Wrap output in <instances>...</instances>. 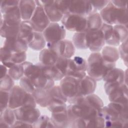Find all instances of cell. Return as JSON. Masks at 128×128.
<instances>
[{
  "instance_id": "cell-53",
  "label": "cell",
  "mask_w": 128,
  "mask_h": 128,
  "mask_svg": "<svg viewBox=\"0 0 128 128\" xmlns=\"http://www.w3.org/2000/svg\"><path fill=\"white\" fill-rule=\"evenodd\" d=\"M8 68L3 64H0V78L4 77L8 74Z\"/></svg>"
},
{
  "instance_id": "cell-23",
  "label": "cell",
  "mask_w": 128,
  "mask_h": 128,
  "mask_svg": "<svg viewBox=\"0 0 128 128\" xmlns=\"http://www.w3.org/2000/svg\"><path fill=\"white\" fill-rule=\"evenodd\" d=\"M34 32L30 20H22L20 24L18 37L24 40L28 44L34 38Z\"/></svg>"
},
{
  "instance_id": "cell-43",
  "label": "cell",
  "mask_w": 128,
  "mask_h": 128,
  "mask_svg": "<svg viewBox=\"0 0 128 128\" xmlns=\"http://www.w3.org/2000/svg\"><path fill=\"white\" fill-rule=\"evenodd\" d=\"M118 52L120 58L123 60L126 66H128V40L122 42L118 46Z\"/></svg>"
},
{
  "instance_id": "cell-42",
  "label": "cell",
  "mask_w": 128,
  "mask_h": 128,
  "mask_svg": "<svg viewBox=\"0 0 128 128\" xmlns=\"http://www.w3.org/2000/svg\"><path fill=\"white\" fill-rule=\"evenodd\" d=\"M10 101V92L0 90V114L8 108Z\"/></svg>"
},
{
  "instance_id": "cell-34",
  "label": "cell",
  "mask_w": 128,
  "mask_h": 128,
  "mask_svg": "<svg viewBox=\"0 0 128 128\" xmlns=\"http://www.w3.org/2000/svg\"><path fill=\"white\" fill-rule=\"evenodd\" d=\"M84 128H104L105 127V120L100 114L90 119L84 120Z\"/></svg>"
},
{
  "instance_id": "cell-15",
  "label": "cell",
  "mask_w": 128,
  "mask_h": 128,
  "mask_svg": "<svg viewBox=\"0 0 128 128\" xmlns=\"http://www.w3.org/2000/svg\"><path fill=\"white\" fill-rule=\"evenodd\" d=\"M32 94L36 104L42 108H47L55 102L50 88L48 90L36 88Z\"/></svg>"
},
{
  "instance_id": "cell-26",
  "label": "cell",
  "mask_w": 128,
  "mask_h": 128,
  "mask_svg": "<svg viewBox=\"0 0 128 128\" xmlns=\"http://www.w3.org/2000/svg\"><path fill=\"white\" fill-rule=\"evenodd\" d=\"M100 53L103 60L108 62L116 63L120 58L118 49L114 46H108L102 48Z\"/></svg>"
},
{
  "instance_id": "cell-38",
  "label": "cell",
  "mask_w": 128,
  "mask_h": 128,
  "mask_svg": "<svg viewBox=\"0 0 128 128\" xmlns=\"http://www.w3.org/2000/svg\"><path fill=\"white\" fill-rule=\"evenodd\" d=\"M34 128H54L50 118L46 115H40L36 122L33 124Z\"/></svg>"
},
{
  "instance_id": "cell-29",
  "label": "cell",
  "mask_w": 128,
  "mask_h": 128,
  "mask_svg": "<svg viewBox=\"0 0 128 128\" xmlns=\"http://www.w3.org/2000/svg\"><path fill=\"white\" fill-rule=\"evenodd\" d=\"M20 26H6L2 24L0 26V36L5 39L18 37L20 31Z\"/></svg>"
},
{
  "instance_id": "cell-31",
  "label": "cell",
  "mask_w": 128,
  "mask_h": 128,
  "mask_svg": "<svg viewBox=\"0 0 128 128\" xmlns=\"http://www.w3.org/2000/svg\"><path fill=\"white\" fill-rule=\"evenodd\" d=\"M26 52L12 53L10 60L7 62L2 63L8 68L16 64H20L24 62L26 59Z\"/></svg>"
},
{
  "instance_id": "cell-40",
  "label": "cell",
  "mask_w": 128,
  "mask_h": 128,
  "mask_svg": "<svg viewBox=\"0 0 128 128\" xmlns=\"http://www.w3.org/2000/svg\"><path fill=\"white\" fill-rule=\"evenodd\" d=\"M70 59L59 56L56 63L54 64L64 76L66 75L68 70Z\"/></svg>"
},
{
  "instance_id": "cell-33",
  "label": "cell",
  "mask_w": 128,
  "mask_h": 128,
  "mask_svg": "<svg viewBox=\"0 0 128 128\" xmlns=\"http://www.w3.org/2000/svg\"><path fill=\"white\" fill-rule=\"evenodd\" d=\"M8 74L14 80H20L24 76V68L22 64H16L8 68Z\"/></svg>"
},
{
  "instance_id": "cell-2",
  "label": "cell",
  "mask_w": 128,
  "mask_h": 128,
  "mask_svg": "<svg viewBox=\"0 0 128 128\" xmlns=\"http://www.w3.org/2000/svg\"><path fill=\"white\" fill-rule=\"evenodd\" d=\"M24 76L30 78L36 88L48 90L54 86V81L46 76L42 70L40 62L34 64L25 61L22 63Z\"/></svg>"
},
{
  "instance_id": "cell-32",
  "label": "cell",
  "mask_w": 128,
  "mask_h": 128,
  "mask_svg": "<svg viewBox=\"0 0 128 128\" xmlns=\"http://www.w3.org/2000/svg\"><path fill=\"white\" fill-rule=\"evenodd\" d=\"M72 42L76 48L80 50L88 49L86 41V30L75 32L72 36Z\"/></svg>"
},
{
  "instance_id": "cell-47",
  "label": "cell",
  "mask_w": 128,
  "mask_h": 128,
  "mask_svg": "<svg viewBox=\"0 0 128 128\" xmlns=\"http://www.w3.org/2000/svg\"><path fill=\"white\" fill-rule=\"evenodd\" d=\"M55 2L57 6L64 15L68 13L70 0H55Z\"/></svg>"
},
{
  "instance_id": "cell-17",
  "label": "cell",
  "mask_w": 128,
  "mask_h": 128,
  "mask_svg": "<svg viewBox=\"0 0 128 128\" xmlns=\"http://www.w3.org/2000/svg\"><path fill=\"white\" fill-rule=\"evenodd\" d=\"M96 88V81L86 75L80 80L79 82V96H86L94 94Z\"/></svg>"
},
{
  "instance_id": "cell-11",
  "label": "cell",
  "mask_w": 128,
  "mask_h": 128,
  "mask_svg": "<svg viewBox=\"0 0 128 128\" xmlns=\"http://www.w3.org/2000/svg\"><path fill=\"white\" fill-rule=\"evenodd\" d=\"M14 110L16 120L33 124L40 116V112L36 107L22 106Z\"/></svg>"
},
{
  "instance_id": "cell-35",
  "label": "cell",
  "mask_w": 128,
  "mask_h": 128,
  "mask_svg": "<svg viewBox=\"0 0 128 128\" xmlns=\"http://www.w3.org/2000/svg\"><path fill=\"white\" fill-rule=\"evenodd\" d=\"M0 119L3 120L10 126V128H12L16 120L14 110L8 108L2 114H0Z\"/></svg>"
},
{
  "instance_id": "cell-50",
  "label": "cell",
  "mask_w": 128,
  "mask_h": 128,
  "mask_svg": "<svg viewBox=\"0 0 128 128\" xmlns=\"http://www.w3.org/2000/svg\"><path fill=\"white\" fill-rule=\"evenodd\" d=\"M128 124V122H124L120 120L114 121H106L105 122V127L124 128L127 126Z\"/></svg>"
},
{
  "instance_id": "cell-8",
  "label": "cell",
  "mask_w": 128,
  "mask_h": 128,
  "mask_svg": "<svg viewBox=\"0 0 128 128\" xmlns=\"http://www.w3.org/2000/svg\"><path fill=\"white\" fill-rule=\"evenodd\" d=\"M86 41L88 48L92 52H99L106 44L100 28L96 30H86Z\"/></svg>"
},
{
  "instance_id": "cell-46",
  "label": "cell",
  "mask_w": 128,
  "mask_h": 128,
  "mask_svg": "<svg viewBox=\"0 0 128 128\" xmlns=\"http://www.w3.org/2000/svg\"><path fill=\"white\" fill-rule=\"evenodd\" d=\"M46 108L51 112H54L66 110L67 105L64 102H56L50 104Z\"/></svg>"
},
{
  "instance_id": "cell-37",
  "label": "cell",
  "mask_w": 128,
  "mask_h": 128,
  "mask_svg": "<svg viewBox=\"0 0 128 128\" xmlns=\"http://www.w3.org/2000/svg\"><path fill=\"white\" fill-rule=\"evenodd\" d=\"M85 98L88 103L99 112L104 106L102 100L96 94H92L85 96Z\"/></svg>"
},
{
  "instance_id": "cell-54",
  "label": "cell",
  "mask_w": 128,
  "mask_h": 128,
  "mask_svg": "<svg viewBox=\"0 0 128 128\" xmlns=\"http://www.w3.org/2000/svg\"><path fill=\"white\" fill-rule=\"evenodd\" d=\"M0 128H10V126L8 125L6 122H4L3 120L2 119H0Z\"/></svg>"
},
{
  "instance_id": "cell-9",
  "label": "cell",
  "mask_w": 128,
  "mask_h": 128,
  "mask_svg": "<svg viewBox=\"0 0 128 128\" xmlns=\"http://www.w3.org/2000/svg\"><path fill=\"white\" fill-rule=\"evenodd\" d=\"M80 80L72 76H65L60 80V88L68 100L80 96Z\"/></svg>"
},
{
  "instance_id": "cell-7",
  "label": "cell",
  "mask_w": 128,
  "mask_h": 128,
  "mask_svg": "<svg viewBox=\"0 0 128 128\" xmlns=\"http://www.w3.org/2000/svg\"><path fill=\"white\" fill-rule=\"evenodd\" d=\"M47 48L55 51L59 56L71 58L74 54L76 48L72 41L64 39L57 42L46 43Z\"/></svg>"
},
{
  "instance_id": "cell-51",
  "label": "cell",
  "mask_w": 128,
  "mask_h": 128,
  "mask_svg": "<svg viewBox=\"0 0 128 128\" xmlns=\"http://www.w3.org/2000/svg\"><path fill=\"white\" fill-rule=\"evenodd\" d=\"M15 127H24V128H34L33 124L22 121L20 120H18L15 122L12 128H15Z\"/></svg>"
},
{
  "instance_id": "cell-12",
  "label": "cell",
  "mask_w": 128,
  "mask_h": 128,
  "mask_svg": "<svg viewBox=\"0 0 128 128\" xmlns=\"http://www.w3.org/2000/svg\"><path fill=\"white\" fill-rule=\"evenodd\" d=\"M92 10L90 0H70L68 13L87 17L92 12Z\"/></svg>"
},
{
  "instance_id": "cell-20",
  "label": "cell",
  "mask_w": 128,
  "mask_h": 128,
  "mask_svg": "<svg viewBox=\"0 0 128 128\" xmlns=\"http://www.w3.org/2000/svg\"><path fill=\"white\" fill-rule=\"evenodd\" d=\"M50 120L54 128H66L70 125L67 109L62 111L51 112Z\"/></svg>"
},
{
  "instance_id": "cell-25",
  "label": "cell",
  "mask_w": 128,
  "mask_h": 128,
  "mask_svg": "<svg viewBox=\"0 0 128 128\" xmlns=\"http://www.w3.org/2000/svg\"><path fill=\"white\" fill-rule=\"evenodd\" d=\"M103 24V21L100 13L94 12L86 17V29L88 30H100Z\"/></svg>"
},
{
  "instance_id": "cell-22",
  "label": "cell",
  "mask_w": 128,
  "mask_h": 128,
  "mask_svg": "<svg viewBox=\"0 0 128 128\" xmlns=\"http://www.w3.org/2000/svg\"><path fill=\"white\" fill-rule=\"evenodd\" d=\"M58 57L55 51L47 48L40 50L39 54L40 62L45 66L54 65Z\"/></svg>"
},
{
  "instance_id": "cell-41",
  "label": "cell",
  "mask_w": 128,
  "mask_h": 128,
  "mask_svg": "<svg viewBox=\"0 0 128 128\" xmlns=\"http://www.w3.org/2000/svg\"><path fill=\"white\" fill-rule=\"evenodd\" d=\"M20 86L27 92L32 94L36 88L31 80L24 76L20 80Z\"/></svg>"
},
{
  "instance_id": "cell-10",
  "label": "cell",
  "mask_w": 128,
  "mask_h": 128,
  "mask_svg": "<svg viewBox=\"0 0 128 128\" xmlns=\"http://www.w3.org/2000/svg\"><path fill=\"white\" fill-rule=\"evenodd\" d=\"M34 32H42L50 23L44 7L36 6V9L30 20Z\"/></svg>"
},
{
  "instance_id": "cell-49",
  "label": "cell",
  "mask_w": 128,
  "mask_h": 128,
  "mask_svg": "<svg viewBox=\"0 0 128 128\" xmlns=\"http://www.w3.org/2000/svg\"><path fill=\"white\" fill-rule=\"evenodd\" d=\"M12 52L6 47L2 46L0 50V60L2 63L9 60L12 55Z\"/></svg>"
},
{
  "instance_id": "cell-5",
  "label": "cell",
  "mask_w": 128,
  "mask_h": 128,
  "mask_svg": "<svg viewBox=\"0 0 128 128\" xmlns=\"http://www.w3.org/2000/svg\"><path fill=\"white\" fill-rule=\"evenodd\" d=\"M66 30L75 32H83L86 29V17L68 13L64 14L61 20Z\"/></svg>"
},
{
  "instance_id": "cell-48",
  "label": "cell",
  "mask_w": 128,
  "mask_h": 128,
  "mask_svg": "<svg viewBox=\"0 0 128 128\" xmlns=\"http://www.w3.org/2000/svg\"><path fill=\"white\" fill-rule=\"evenodd\" d=\"M92 6L93 10H101L108 4L110 0H90Z\"/></svg>"
},
{
  "instance_id": "cell-13",
  "label": "cell",
  "mask_w": 128,
  "mask_h": 128,
  "mask_svg": "<svg viewBox=\"0 0 128 128\" xmlns=\"http://www.w3.org/2000/svg\"><path fill=\"white\" fill-rule=\"evenodd\" d=\"M22 22L18 6L12 8L4 14L0 13V25L20 26Z\"/></svg>"
},
{
  "instance_id": "cell-24",
  "label": "cell",
  "mask_w": 128,
  "mask_h": 128,
  "mask_svg": "<svg viewBox=\"0 0 128 128\" xmlns=\"http://www.w3.org/2000/svg\"><path fill=\"white\" fill-rule=\"evenodd\" d=\"M87 68V61L84 58L78 56H74L70 59L68 73L72 72H86Z\"/></svg>"
},
{
  "instance_id": "cell-1",
  "label": "cell",
  "mask_w": 128,
  "mask_h": 128,
  "mask_svg": "<svg viewBox=\"0 0 128 128\" xmlns=\"http://www.w3.org/2000/svg\"><path fill=\"white\" fill-rule=\"evenodd\" d=\"M116 63L104 61L100 52H92L87 60L86 71L88 76L96 81L102 80L110 70L116 67Z\"/></svg>"
},
{
  "instance_id": "cell-30",
  "label": "cell",
  "mask_w": 128,
  "mask_h": 128,
  "mask_svg": "<svg viewBox=\"0 0 128 128\" xmlns=\"http://www.w3.org/2000/svg\"><path fill=\"white\" fill-rule=\"evenodd\" d=\"M107 106L114 110L122 120L128 122V104L110 102Z\"/></svg>"
},
{
  "instance_id": "cell-16",
  "label": "cell",
  "mask_w": 128,
  "mask_h": 128,
  "mask_svg": "<svg viewBox=\"0 0 128 128\" xmlns=\"http://www.w3.org/2000/svg\"><path fill=\"white\" fill-rule=\"evenodd\" d=\"M12 53L26 52L28 46L24 40L18 37L5 39L3 46Z\"/></svg>"
},
{
  "instance_id": "cell-18",
  "label": "cell",
  "mask_w": 128,
  "mask_h": 128,
  "mask_svg": "<svg viewBox=\"0 0 128 128\" xmlns=\"http://www.w3.org/2000/svg\"><path fill=\"white\" fill-rule=\"evenodd\" d=\"M22 20H30L36 8L35 0H20L18 5Z\"/></svg>"
},
{
  "instance_id": "cell-4",
  "label": "cell",
  "mask_w": 128,
  "mask_h": 128,
  "mask_svg": "<svg viewBox=\"0 0 128 128\" xmlns=\"http://www.w3.org/2000/svg\"><path fill=\"white\" fill-rule=\"evenodd\" d=\"M36 104L32 94L27 92L20 86H14L10 92L8 108L11 109L22 106L36 107Z\"/></svg>"
},
{
  "instance_id": "cell-6",
  "label": "cell",
  "mask_w": 128,
  "mask_h": 128,
  "mask_svg": "<svg viewBox=\"0 0 128 128\" xmlns=\"http://www.w3.org/2000/svg\"><path fill=\"white\" fill-rule=\"evenodd\" d=\"M46 43H54L63 40L66 36V30L62 24L50 22L42 32Z\"/></svg>"
},
{
  "instance_id": "cell-39",
  "label": "cell",
  "mask_w": 128,
  "mask_h": 128,
  "mask_svg": "<svg viewBox=\"0 0 128 128\" xmlns=\"http://www.w3.org/2000/svg\"><path fill=\"white\" fill-rule=\"evenodd\" d=\"M14 86V80L8 74L4 77L0 79V90L10 92Z\"/></svg>"
},
{
  "instance_id": "cell-36",
  "label": "cell",
  "mask_w": 128,
  "mask_h": 128,
  "mask_svg": "<svg viewBox=\"0 0 128 128\" xmlns=\"http://www.w3.org/2000/svg\"><path fill=\"white\" fill-rule=\"evenodd\" d=\"M113 28L114 33L120 43L128 40V26L114 25Z\"/></svg>"
},
{
  "instance_id": "cell-21",
  "label": "cell",
  "mask_w": 128,
  "mask_h": 128,
  "mask_svg": "<svg viewBox=\"0 0 128 128\" xmlns=\"http://www.w3.org/2000/svg\"><path fill=\"white\" fill-rule=\"evenodd\" d=\"M124 71L118 68H114L106 74L102 80L104 82L122 84L124 83Z\"/></svg>"
},
{
  "instance_id": "cell-52",
  "label": "cell",
  "mask_w": 128,
  "mask_h": 128,
  "mask_svg": "<svg viewBox=\"0 0 128 128\" xmlns=\"http://www.w3.org/2000/svg\"><path fill=\"white\" fill-rule=\"evenodd\" d=\"M111 2L113 4L116 6L122 8H128V2L126 1H122V0H110Z\"/></svg>"
},
{
  "instance_id": "cell-14",
  "label": "cell",
  "mask_w": 128,
  "mask_h": 128,
  "mask_svg": "<svg viewBox=\"0 0 128 128\" xmlns=\"http://www.w3.org/2000/svg\"><path fill=\"white\" fill-rule=\"evenodd\" d=\"M42 6L50 22L61 21L64 14L57 6L55 0H40Z\"/></svg>"
},
{
  "instance_id": "cell-45",
  "label": "cell",
  "mask_w": 128,
  "mask_h": 128,
  "mask_svg": "<svg viewBox=\"0 0 128 128\" xmlns=\"http://www.w3.org/2000/svg\"><path fill=\"white\" fill-rule=\"evenodd\" d=\"M100 30L103 33L105 42L106 43L112 36L114 33L113 26L103 22L101 26Z\"/></svg>"
},
{
  "instance_id": "cell-3",
  "label": "cell",
  "mask_w": 128,
  "mask_h": 128,
  "mask_svg": "<svg viewBox=\"0 0 128 128\" xmlns=\"http://www.w3.org/2000/svg\"><path fill=\"white\" fill-rule=\"evenodd\" d=\"M100 14L104 23L112 26H128V8H118L110 0Z\"/></svg>"
},
{
  "instance_id": "cell-44",
  "label": "cell",
  "mask_w": 128,
  "mask_h": 128,
  "mask_svg": "<svg viewBox=\"0 0 128 128\" xmlns=\"http://www.w3.org/2000/svg\"><path fill=\"white\" fill-rule=\"evenodd\" d=\"M20 0H2L0 5V13L4 14L6 11L9 9L18 6Z\"/></svg>"
},
{
  "instance_id": "cell-19",
  "label": "cell",
  "mask_w": 128,
  "mask_h": 128,
  "mask_svg": "<svg viewBox=\"0 0 128 128\" xmlns=\"http://www.w3.org/2000/svg\"><path fill=\"white\" fill-rule=\"evenodd\" d=\"M128 85L124 83L113 90L108 95L110 102L128 104Z\"/></svg>"
},
{
  "instance_id": "cell-27",
  "label": "cell",
  "mask_w": 128,
  "mask_h": 128,
  "mask_svg": "<svg viewBox=\"0 0 128 128\" xmlns=\"http://www.w3.org/2000/svg\"><path fill=\"white\" fill-rule=\"evenodd\" d=\"M39 62L44 74L48 77L53 80L54 82L60 80L64 77L63 74L55 64L52 66H45L40 62Z\"/></svg>"
},
{
  "instance_id": "cell-28",
  "label": "cell",
  "mask_w": 128,
  "mask_h": 128,
  "mask_svg": "<svg viewBox=\"0 0 128 128\" xmlns=\"http://www.w3.org/2000/svg\"><path fill=\"white\" fill-rule=\"evenodd\" d=\"M46 42L42 32H34V36L32 40L28 44V48L31 49L40 51L45 48Z\"/></svg>"
}]
</instances>
